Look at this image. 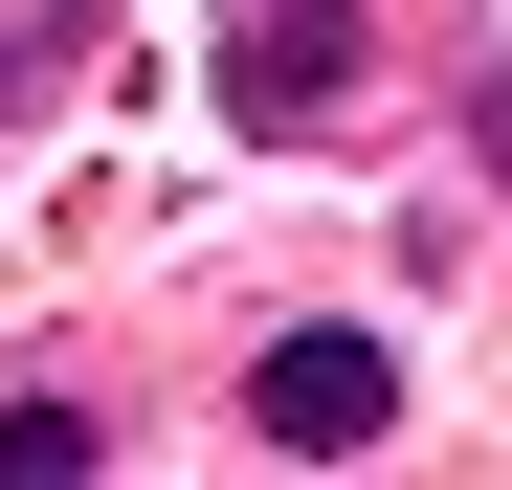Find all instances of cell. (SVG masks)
Masks as SVG:
<instances>
[{
    "mask_svg": "<svg viewBox=\"0 0 512 490\" xmlns=\"http://www.w3.org/2000/svg\"><path fill=\"white\" fill-rule=\"evenodd\" d=\"M245 424H268L290 468H357V446L401 424V357H379V335H290L268 379H245Z\"/></svg>",
    "mask_w": 512,
    "mask_h": 490,
    "instance_id": "1",
    "label": "cell"
},
{
    "mask_svg": "<svg viewBox=\"0 0 512 490\" xmlns=\"http://www.w3.org/2000/svg\"><path fill=\"white\" fill-rule=\"evenodd\" d=\"M0 468H23V490H67V468H90V401H0Z\"/></svg>",
    "mask_w": 512,
    "mask_h": 490,
    "instance_id": "2",
    "label": "cell"
},
{
    "mask_svg": "<svg viewBox=\"0 0 512 490\" xmlns=\"http://www.w3.org/2000/svg\"><path fill=\"white\" fill-rule=\"evenodd\" d=\"M490 179H512V90H490Z\"/></svg>",
    "mask_w": 512,
    "mask_h": 490,
    "instance_id": "3",
    "label": "cell"
}]
</instances>
